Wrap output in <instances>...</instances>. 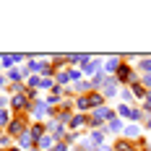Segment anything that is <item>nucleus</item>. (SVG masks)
I'll list each match as a JSON object with an SVG mask.
<instances>
[{
    "label": "nucleus",
    "instance_id": "nucleus-1",
    "mask_svg": "<svg viewBox=\"0 0 151 151\" xmlns=\"http://www.w3.org/2000/svg\"><path fill=\"white\" fill-rule=\"evenodd\" d=\"M143 83H146V86L151 89V76H146V78H143Z\"/></svg>",
    "mask_w": 151,
    "mask_h": 151
},
{
    "label": "nucleus",
    "instance_id": "nucleus-2",
    "mask_svg": "<svg viewBox=\"0 0 151 151\" xmlns=\"http://www.w3.org/2000/svg\"><path fill=\"white\" fill-rule=\"evenodd\" d=\"M146 107H149V109H151V94H149V96H146Z\"/></svg>",
    "mask_w": 151,
    "mask_h": 151
},
{
    "label": "nucleus",
    "instance_id": "nucleus-3",
    "mask_svg": "<svg viewBox=\"0 0 151 151\" xmlns=\"http://www.w3.org/2000/svg\"><path fill=\"white\" fill-rule=\"evenodd\" d=\"M149 128H151V120H149Z\"/></svg>",
    "mask_w": 151,
    "mask_h": 151
}]
</instances>
